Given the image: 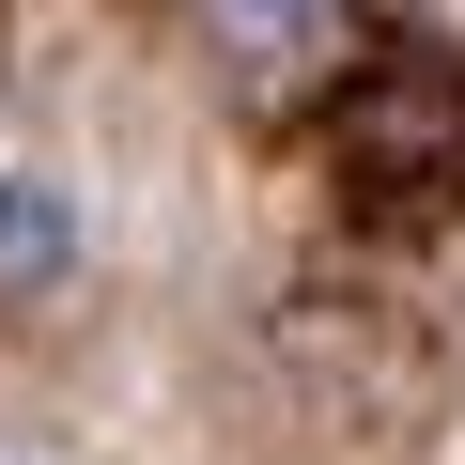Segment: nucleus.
I'll return each instance as SVG.
<instances>
[{"label": "nucleus", "mask_w": 465, "mask_h": 465, "mask_svg": "<svg viewBox=\"0 0 465 465\" xmlns=\"http://www.w3.org/2000/svg\"><path fill=\"white\" fill-rule=\"evenodd\" d=\"M47 280H78V186L0 155V311H16V295H47Z\"/></svg>", "instance_id": "1"}, {"label": "nucleus", "mask_w": 465, "mask_h": 465, "mask_svg": "<svg viewBox=\"0 0 465 465\" xmlns=\"http://www.w3.org/2000/svg\"><path fill=\"white\" fill-rule=\"evenodd\" d=\"M202 32L232 47V63H264V78H295L326 32H341V0H202Z\"/></svg>", "instance_id": "2"}]
</instances>
